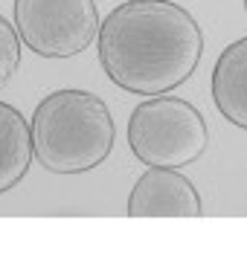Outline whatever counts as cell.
I'll return each mask as SVG.
<instances>
[{"instance_id":"cell-4","label":"cell","mask_w":247,"mask_h":258,"mask_svg":"<svg viewBox=\"0 0 247 258\" xmlns=\"http://www.w3.org/2000/svg\"><path fill=\"white\" fill-rule=\"evenodd\" d=\"M18 35L35 55L70 58L99 38L93 0H15Z\"/></svg>"},{"instance_id":"cell-9","label":"cell","mask_w":247,"mask_h":258,"mask_svg":"<svg viewBox=\"0 0 247 258\" xmlns=\"http://www.w3.org/2000/svg\"><path fill=\"white\" fill-rule=\"evenodd\" d=\"M244 9H247V0H244Z\"/></svg>"},{"instance_id":"cell-2","label":"cell","mask_w":247,"mask_h":258,"mask_svg":"<svg viewBox=\"0 0 247 258\" xmlns=\"http://www.w3.org/2000/svg\"><path fill=\"white\" fill-rule=\"evenodd\" d=\"M35 160L53 174H82L108 160L114 148V119L90 90H56L32 113Z\"/></svg>"},{"instance_id":"cell-1","label":"cell","mask_w":247,"mask_h":258,"mask_svg":"<svg viewBox=\"0 0 247 258\" xmlns=\"http://www.w3.org/2000/svg\"><path fill=\"white\" fill-rule=\"evenodd\" d=\"M204 52L192 15L172 0H125L99 26V64L137 96H160L186 82Z\"/></svg>"},{"instance_id":"cell-8","label":"cell","mask_w":247,"mask_h":258,"mask_svg":"<svg viewBox=\"0 0 247 258\" xmlns=\"http://www.w3.org/2000/svg\"><path fill=\"white\" fill-rule=\"evenodd\" d=\"M21 64V35L18 26H12L3 15H0V90L9 84Z\"/></svg>"},{"instance_id":"cell-7","label":"cell","mask_w":247,"mask_h":258,"mask_svg":"<svg viewBox=\"0 0 247 258\" xmlns=\"http://www.w3.org/2000/svg\"><path fill=\"white\" fill-rule=\"evenodd\" d=\"M32 157V122H26L18 107L0 102V195L24 180Z\"/></svg>"},{"instance_id":"cell-5","label":"cell","mask_w":247,"mask_h":258,"mask_svg":"<svg viewBox=\"0 0 247 258\" xmlns=\"http://www.w3.org/2000/svg\"><path fill=\"white\" fill-rule=\"evenodd\" d=\"M198 188L175 168L149 165L128 198V218H201Z\"/></svg>"},{"instance_id":"cell-3","label":"cell","mask_w":247,"mask_h":258,"mask_svg":"<svg viewBox=\"0 0 247 258\" xmlns=\"http://www.w3.org/2000/svg\"><path fill=\"white\" fill-rule=\"evenodd\" d=\"M128 145L145 165L183 168L207 151L210 128L186 99L160 93L131 110Z\"/></svg>"},{"instance_id":"cell-6","label":"cell","mask_w":247,"mask_h":258,"mask_svg":"<svg viewBox=\"0 0 247 258\" xmlns=\"http://www.w3.org/2000/svg\"><path fill=\"white\" fill-rule=\"evenodd\" d=\"M212 102L227 122L247 131V38L233 41L215 61Z\"/></svg>"}]
</instances>
